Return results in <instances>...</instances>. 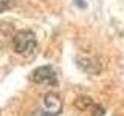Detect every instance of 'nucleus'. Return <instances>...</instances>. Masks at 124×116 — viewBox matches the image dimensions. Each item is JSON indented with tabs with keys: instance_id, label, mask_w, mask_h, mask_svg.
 Returning <instances> with one entry per match:
<instances>
[{
	"instance_id": "4",
	"label": "nucleus",
	"mask_w": 124,
	"mask_h": 116,
	"mask_svg": "<svg viewBox=\"0 0 124 116\" xmlns=\"http://www.w3.org/2000/svg\"><path fill=\"white\" fill-rule=\"evenodd\" d=\"M44 110L50 116H56L62 110V101L56 93H46L44 96Z\"/></svg>"
},
{
	"instance_id": "5",
	"label": "nucleus",
	"mask_w": 124,
	"mask_h": 116,
	"mask_svg": "<svg viewBox=\"0 0 124 116\" xmlns=\"http://www.w3.org/2000/svg\"><path fill=\"white\" fill-rule=\"evenodd\" d=\"M93 105H95V104H93L92 98H88V96H79V98L75 101V107L78 108V110H81V111L90 110Z\"/></svg>"
},
{
	"instance_id": "7",
	"label": "nucleus",
	"mask_w": 124,
	"mask_h": 116,
	"mask_svg": "<svg viewBox=\"0 0 124 116\" xmlns=\"http://www.w3.org/2000/svg\"><path fill=\"white\" fill-rule=\"evenodd\" d=\"M90 110H92V111H90L92 116H104V108L99 107V105H93Z\"/></svg>"
},
{
	"instance_id": "3",
	"label": "nucleus",
	"mask_w": 124,
	"mask_h": 116,
	"mask_svg": "<svg viewBox=\"0 0 124 116\" xmlns=\"http://www.w3.org/2000/svg\"><path fill=\"white\" fill-rule=\"evenodd\" d=\"M76 64L87 74H99L101 73V62L92 56H78Z\"/></svg>"
},
{
	"instance_id": "1",
	"label": "nucleus",
	"mask_w": 124,
	"mask_h": 116,
	"mask_svg": "<svg viewBox=\"0 0 124 116\" xmlns=\"http://www.w3.org/2000/svg\"><path fill=\"white\" fill-rule=\"evenodd\" d=\"M36 36L30 29H20L13 37V50L22 56H28L33 53L36 48Z\"/></svg>"
},
{
	"instance_id": "2",
	"label": "nucleus",
	"mask_w": 124,
	"mask_h": 116,
	"mask_svg": "<svg viewBox=\"0 0 124 116\" xmlns=\"http://www.w3.org/2000/svg\"><path fill=\"white\" fill-rule=\"evenodd\" d=\"M30 80L34 84H46V85H56V74H54L53 68L50 67H39L33 70V73L30 74Z\"/></svg>"
},
{
	"instance_id": "9",
	"label": "nucleus",
	"mask_w": 124,
	"mask_h": 116,
	"mask_svg": "<svg viewBox=\"0 0 124 116\" xmlns=\"http://www.w3.org/2000/svg\"><path fill=\"white\" fill-rule=\"evenodd\" d=\"M75 2H76V5L79 6V8H85V3L82 2V0H75Z\"/></svg>"
},
{
	"instance_id": "8",
	"label": "nucleus",
	"mask_w": 124,
	"mask_h": 116,
	"mask_svg": "<svg viewBox=\"0 0 124 116\" xmlns=\"http://www.w3.org/2000/svg\"><path fill=\"white\" fill-rule=\"evenodd\" d=\"M31 116H50V115L46 113L45 110H36V111H34V113L31 115Z\"/></svg>"
},
{
	"instance_id": "6",
	"label": "nucleus",
	"mask_w": 124,
	"mask_h": 116,
	"mask_svg": "<svg viewBox=\"0 0 124 116\" xmlns=\"http://www.w3.org/2000/svg\"><path fill=\"white\" fill-rule=\"evenodd\" d=\"M16 6V0H0V13H5V11L11 9Z\"/></svg>"
}]
</instances>
